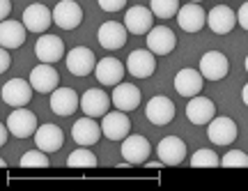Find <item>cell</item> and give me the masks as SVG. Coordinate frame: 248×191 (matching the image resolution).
<instances>
[{"instance_id": "obj_39", "label": "cell", "mask_w": 248, "mask_h": 191, "mask_svg": "<svg viewBox=\"0 0 248 191\" xmlns=\"http://www.w3.org/2000/svg\"><path fill=\"white\" fill-rule=\"evenodd\" d=\"M145 166H147V168H163V161H145Z\"/></svg>"}, {"instance_id": "obj_34", "label": "cell", "mask_w": 248, "mask_h": 191, "mask_svg": "<svg viewBox=\"0 0 248 191\" xmlns=\"http://www.w3.org/2000/svg\"><path fill=\"white\" fill-rule=\"evenodd\" d=\"M97 2L104 12H120L126 7V0H97Z\"/></svg>"}, {"instance_id": "obj_9", "label": "cell", "mask_w": 248, "mask_h": 191, "mask_svg": "<svg viewBox=\"0 0 248 191\" xmlns=\"http://www.w3.org/2000/svg\"><path fill=\"white\" fill-rule=\"evenodd\" d=\"M104 136V129H101V122H97L94 118H80L78 122H74V127H71V139L76 140V145H97L99 139Z\"/></svg>"}, {"instance_id": "obj_8", "label": "cell", "mask_w": 248, "mask_h": 191, "mask_svg": "<svg viewBox=\"0 0 248 191\" xmlns=\"http://www.w3.org/2000/svg\"><path fill=\"white\" fill-rule=\"evenodd\" d=\"M186 118L191 124H209V122L216 118V104H214L209 97H202V95H195L188 99L186 104Z\"/></svg>"}, {"instance_id": "obj_14", "label": "cell", "mask_w": 248, "mask_h": 191, "mask_svg": "<svg viewBox=\"0 0 248 191\" xmlns=\"http://www.w3.org/2000/svg\"><path fill=\"white\" fill-rule=\"evenodd\" d=\"M145 118H147L150 122H154L156 127L170 124L172 118H175V104L163 95L152 97L150 102H147V106H145Z\"/></svg>"}, {"instance_id": "obj_28", "label": "cell", "mask_w": 248, "mask_h": 191, "mask_svg": "<svg viewBox=\"0 0 248 191\" xmlns=\"http://www.w3.org/2000/svg\"><path fill=\"white\" fill-rule=\"evenodd\" d=\"M26 23L23 21H14V18H5L0 23V46L5 49H18L26 44Z\"/></svg>"}, {"instance_id": "obj_33", "label": "cell", "mask_w": 248, "mask_h": 191, "mask_svg": "<svg viewBox=\"0 0 248 191\" xmlns=\"http://www.w3.org/2000/svg\"><path fill=\"white\" fill-rule=\"evenodd\" d=\"M223 168H248V155L244 150H230L225 152V156H221Z\"/></svg>"}, {"instance_id": "obj_42", "label": "cell", "mask_w": 248, "mask_h": 191, "mask_svg": "<svg viewBox=\"0 0 248 191\" xmlns=\"http://www.w3.org/2000/svg\"><path fill=\"white\" fill-rule=\"evenodd\" d=\"M191 2H202V0H191Z\"/></svg>"}, {"instance_id": "obj_17", "label": "cell", "mask_w": 248, "mask_h": 191, "mask_svg": "<svg viewBox=\"0 0 248 191\" xmlns=\"http://www.w3.org/2000/svg\"><path fill=\"white\" fill-rule=\"evenodd\" d=\"M35 55L39 58V62H58L64 58V42L58 35H39V39L35 42Z\"/></svg>"}, {"instance_id": "obj_1", "label": "cell", "mask_w": 248, "mask_h": 191, "mask_svg": "<svg viewBox=\"0 0 248 191\" xmlns=\"http://www.w3.org/2000/svg\"><path fill=\"white\" fill-rule=\"evenodd\" d=\"M110 104H113V97L101 87H90L80 97V111L90 118H104L110 111Z\"/></svg>"}, {"instance_id": "obj_40", "label": "cell", "mask_w": 248, "mask_h": 191, "mask_svg": "<svg viewBox=\"0 0 248 191\" xmlns=\"http://www.w3.org/2000/svg\"><path fill=\"white\" fill-rule=\"evenodd\" d=\"M241 99H244V104L248 106V83L244 86V90H241Z\"/></svg>"}, {"instance_id": "obj_11", "label": "cell", "mask_w": 248, "mask_h": 191, "mask_svg": "<svg viewBox=\"0 0 248 191\" xmlns=\"http://www.w3.org/2000/svg\"><path fill=\"white\" fill-rule=\"evenodd\" d=\"M126 71L133 78H150L156 71V55L150 49H138V51L129 53V58H126Z\"/></svg>"}, {"instance_id": "obj_41", "label": "cell", "mask_w": 248, "mask_h": 191, "mask_svg": "<svg viewBox=\"0 0 248 191\" xmlns=\"http://www.w3.org/2000/svg\"><path fill=\"white\" fill-rule=\"evenodd\" d=\"M244 65H246V71H248V55H246V62H244Z\"/></svg>"}, {"instance_id": "obj_26", "label": "cell", "mask_w": 248, "mask_h": 191, "mask_svg": "<svg viewBox=\"0 0 248 191\" xmlns=\"http://www.w3.org/2000/svg\"><path fill=\"white\" fill-rule=\"evenodd\" d=\"M156 155L166 166H179L186 156V143L179 136H166L159 143Z\"/></svg>"}, {"instance_id": "obj_4", "label": "cell", "mask_w": 248, "mask_h": 191, "mask_svg": "<svg viewBox=\"0 0 248 191\" xmlns=\"http://www.w3.org/2000/svg\"><path fill=\"white\" fill-rule=\"evenodd\" d=\"M32 92H35V87H32L30 81H23V78H9L7 83L2 86V102L9 104L12 108H21V106L30 104Z\"/></svg>"}, {"instance_id": "obj_12", "label": "cell", "mask_w": 248, "mask_h": 191, "mask_svg": "<svg viewBox=\"0 0 248 191\" xmlns=\"http://www.w3.org/2000/svg\"><path fill=\"white\" fill-rule=\"evenodd\" d=\"M101 129H104V136L110 140H124L131 131V122L126 118V111H108L104 118H101Z\"/></svg>"}, {"instance_id": "obj_19", "label": "cell", "mask_w": 248, "mask_h": 191, "mask_svg": "<svg viewBox=\"0 0 248 191\" xmlns=\"http://www.w3.org/2000/svg\"><path fill=\"white\" fill-rule=\"evenodd\" d=\"M239 21H237V12L230 9L228 5H216V7L207 14V26L212 28V33L216 35H228L234 30Z\"/></svg>"}, {"instance_id": "obj_6", "label": "cell", "mask_w": 248, "mask_h": 191, "mask_svg": "<svg viewBox=\"0 0 248 191\" xmlns=\"http://www.w3.org/2000/svg\"><path fill=\"white\" fill-rule=\"evenodd\" d=\"M237 122L232 118H225V115H216L209 124H207V136L214 145H230L237 140Z\"/></svg>"}, {"instance_id": "obj_2", "label": "cell", "mask_w": 248, "mask_h": 191, "mask_svg": "<svg viewBox=\"0 0 248 191\" xmlns=\"http://www.w3.org/2000/svg\"><path fill=\"white\" fill-rule=\"evenodd\" d=\"M12 131V136H16V139H30V136H35L37 131V115L32 111H28L26 106H21V108H14L12 113L7 115V122H5Z\"/></svg>"}, {"instance_id": "obj_21", "label": "cell", "mask_w": 248, "mask_h": 191, "mask_svg": "<svg viewBox=\"0 0 248 191\" xmlns=\"http://www.w3.org/2000/svg\"><path fill=\"white\" fill-rule=\"evenodd\" d=\"M175 46H177V37L170 28L156 26L147 33V49L154 55H168V53L175 51Z\"/></svg>"}, {"instance_id": "obj_3", "label": "cell", "mask_w": 248, "mask_h": 191, "mask_svg": "<svg viewBox=\"0 0 248 191\" xmlns=\"http://www.w3.org/2000/svg\"><path fill=\"white\" fill-rule=\"evenodd\" d=\"M67 69L74 74V76H90V74H94V67H97V58H94V53L92 49L88 46H76V49H71L67 53Z\"/></svg>"}, {"instance_id": "obj_38", "label": "cell", "mask_w": 248, "mask_h": 191, "mask_svg": "<svg viewBox=\"0 0 248 191\" xmlns=\"http://www.w3.org/2000/svg\"><path fill=\"white\" fill-rule=\"evenodd\" d=\"M9 134H12V131H9V127H7V124H2V127H0V143H2V145L7 143V136H9Z\"/></svg>"}, {"instance_id": "obj_20", "label": "cell", "mask_w": 248, "mask_h": 191, "mask_svg": "<svg viewBox=\"0 0 248 191\" xmlns=\"http://www.w3.org/2000/svg\"><path fill=\"white\" fill-rule=\"evenodd\" d=\"M177 23L186 33H200L204 28V23H207V14H204V9L200 7V2H191V0H188L184 7H179Z\"/></svg>"}, {"instance_id": "obj_15", "label": "cell", "mask_w": 248, "mask_h": 191, "mask_svg": "<svg viewBox=\"0 0 248 191\" xmlns=\"http://www.w3.org/2000/svg\"><path fill=\"white\" fill-rule=\"evenodd\" d=\"M32 87H35V92H42V95H51L58 83H60V76H58V71L55 67H51V62H39L35 69L30 71V78H28Z\"/></svg>"}, {"instance_id": "obj_16", "label": "cell", "mask_w": 248, "mask_h": 191, "mask_svg": "<svg viewBox=\"0 0 248 191\" xmlns=\"http://www.w3.org/2000/svg\"><path fill=\"white\" fill-rule=\"evenodd\" d=\"M200 71L207 81H221L230 71V60L221 51H207L200 58Z\"/></svg>"}, {"instance_id": "obj_27", "label": "cell", "mask_w": 248, "mask_h": 191, "mask_svg": "<svg viewBox=\"0 0 248 191\" xmlns=\"http://www.w3.org/2000/svg\"><path fill=\"white\" fill-rule=\"evenodd\" d=\"M113 106L115 108H120V111H136L138 106H140V90L133 86V83H117L115 87H113Z\"/></svg>"}, {"instance_id": "obj_10", "label": "cell", "mask_w": 248, "mask_h": 191, "mask_svg": "<svg viewBox=\"0 0 248 191\" xmlns=\"http://www.w3.org/2000/svg\"><path fill=\"white\" fill-rule=\"evenodd\" d=\"M23 23H26V28L30 33L44 35L46 30L51 28V23H53V9H48L42 2H32L23 12Z\"/></svg>"}, {"instance_id": "obj_22", "label": "cell", "mask_w": 248, "mask_h": 191, "mask_svg": "<svg viewBox=\"0 0 248 191\" xmlns=\"http://www.w3.org/2000/svg\"><path fill=\"white\" fill-rule=\"evenodd\" d=\"M124 71H126V67H124L122 62L117 60V58H110V55H108V58H101V60L97 62L94 76H97V81L101 86L115 87L117 83H122Z\"/></svg>"}, {"instance_id": "obj_25", "label": "cell", "mask_w": 248, "mask_h": 191, "mask_svg": "<svg viewBox=\"0 0 248 191\" xmlns=\"http://www.w3.org/2000/svg\"><path fill=\"white\" fill-rule=\"evenodd\" d=\"M35 145L39 150H44V152H58L62 148V143H64V134L58 124H51V122H46L42 127H37L35 131Z\"/></svg>"}, {"instance_id": "obj_36", "label": "cell", "mask_w": 248, "mask_h": 191, "mask_svg": "<svg viewBox=\"0 0 248 191\" xmlns=\"http://www.w3.org/2000/svg\"><path fill=\"white\" fill-rule=\"evenodd\" d=\"M237 21H239V26L244 28V30H248V2H244L239 7V12H237Z\"/></svg>"}, {"instance_id": "obj_13", "label": "cell", "mask_w": 248, "mask_h": 191, "mask_svg": "<svg viewBox=\"0 0 248 191\" xmlns=\"http://www.w3.org/2000/svg\"><path fill=\"white\" fill-rule=\"evenodd\" d=\"M126 37H129V30L124 23H117V21H106V23H101L97 33V39L99 44L106 49V51H117V49H122L124 44H126Z\"/></svg>"}, {"instance_id": "obj_23", "label": "cell", "mask_w": 248, "mask_h": 191, "mask_svg": "<svg viewBox=\"0 0 248 191\" xmlns=\"http://www.w3.org/2000/svg\"><path fill=\"white\" fill-rule=\"evenodd\" d=\"M122 156L131 166L145 164V159L150 156V140L140 134H129L122 140Z\"/></svg>"}, {"instance_id": "obj_30", "label": "cell", "mask_w": 248, "mask_h": 191, "mask_svg": "<svg viewBox=\"0 0 248 191\" xmlns=\"http://www.w3.org/2000/svg\"><path fill=\"white\" fill-rule=\"evenodd\" d=\"M191 166L193 168H216V166H221V156L207 148L195 150L193 156H191Z\"/></svg>"}, {"instance_id": "obj_37", "label": "cell", "mask_w": 248, "mask_h": 191, "mask_svg": "<svg viewBox=\"0 0 248 191\" xmlns=\"http://www.w3.org/2000/svg\"><path fill=\"white\" fill-rule=\"evenodd\" d=\"M12 14V0H0V18L5 21Z\"/></svg>"}, {"instance_id": "obj_5", "label": "cell", "mask_w": 248, "mask_h": 191, "mask_svg": "<svg viewBox=\"0 0 248 191\" xmlns=\"http://www.w3.org/2000/svg\"><path fill=\"white\" fill-rule=\"evenodd\" d=\"M154 23V12L152 7H145V5H133L124 12V26L131 35H147Z\"/></svg>"}, {"instance_id": "obj_18", "label": "cell", "mask_w": 248, "mask_h": 191, "mask_svg": "<svg viewBox=\"0 0 248 191\" xmlns=\"http://www.w3.org/2000/svg\"><path fill=\"white\" fill-rule=\"evenodd\" d=\"M51 111L55 115H60V118H69V115L76 113V108L80 106V99L78 95L71 90V87H55L53 92H51Z\"/></svg>"}, {"instance_id": "obj_7", "label": "cell", "mask_w": 248, "mask_h": 191, "mask_svg": "<svg viewBox=\"0 0 248 191\" xmlns=\"http://www.w3.org/2000/svg\"><path fill=\"white\" fill-rule=\"evenodd\" d=\"M53 23L60 30H74L83 23V9L76 0H60L53 7Z\"/></svg>"}, {"instance_id": "obj_35", "label": "cell", "mask_w": 248, "mask_h": 191, "mask_svg": "<svg viewBox=\"0 0 248 191\" xmlns=\"http://www.w3.org/2000/svg\"><path fill=\"white\" fill-rule=\"evenodd\" d=\"M9 67H12V58H9V49H5V46H2V49H0V71L5 74V71H7Z\"/></svg>"}, {"instance_id": "obj_31", "label": "cell", "mask_w": 248, "mask_h": 191, "mask_svg": "<svg viewBox=\"0 0 248 191\" xmlns=\"http://www.w3.org/2000/svg\"><path fill=\"white\" fill-rule=\"evenodd\" d=\"M150 7L156 18H172L179 12V0H150Z\"/></svg>"}, {"instance_id": "obj_32", "label": "cell", "mask_w": 248, "mask_h": 191, "mask_svg": "<svg viewBox=\"0 0 248 191\" xmlns=\"http://www.w3.org/2000/svg\"><path fill=\"white\" fill-rule=\"evenodd\" d=\"M48 152H44V150H28V152H23V156H21V168H46L48 166Z\"/></svg>"}, {"instance_id": "obj_24", "label": "cell", "mask_w": 248, "mask_h": 191, "mask_svg": "<svg viewBox=\"0 0 248 191\" xmlns=\"http://www.w3.org/2000/svg\"><path fill=\"white\" fill-rule=\"evenodd\" d=\"M202 83H204V76L200 69H188L186 67V69H179L177 76H175V90H177V95L186 97V99L200 95Z\"/></svg>"}, {"instance_id": "obj_29", "label": "cell", "mask_w": 248, "mask_h": 191, "mask_svg": "<svg viewBox=\"0 0 248 191\" xmlns=\"http://www.w3.org/2000/svg\"><path fill=\"white\" fill-rule=\"evenodd\" d=\"M69 168H97V155L88 145H78L69 156H67Z\"/></svg>"}]
</instances>
